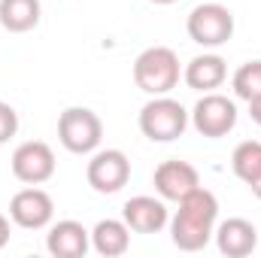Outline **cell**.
<instances>
[{
    "label": "cell",
    "mask_w": 261,
    "mask_h": 258,
    "mask_svg": "<svg viewBox=\"0 0 261 258\" xmlns=\"http://www.w3.org/2000/svg\"><path fill=\"white\" fill-rule=\"evenodd\" d=\"M152 3H158V6H170V3H176V0H152Z\"/></svg>",
    "instance_id": "cell-23"
},
{
    "label": "cell",
    "mask_w": 261,
    "mask_h": 258,
    "mask_svg": "<svg viewBox=\"0 0 261 258\" xmlns=\"http://www.w3.org/2000/svg\"><path fill=\"white\" fill-rule=\"evenodd\" d=\"M179 76H182L179 58L167 46H149L134 61V82H137V88L152 94V97L170 94L179 85Z\"/></svg>",
    "instance_id": "cell-2"
},
{
    "label": "cell",
    "mask_w": 261,
    "mask_h": 258,
    "mask_svg": "<svg viewBox=\"0 0 261 258\" xmlns=\"http://www.w3.org/2000/svg\"><path fill=\"white\" fill-rule=\"evenodd\" d=\"M186 31L203 49L225 46L234 37V12L228 6H222V3H200L189 12Z\"/></svg>",
    "instance_id": "cell-5"
},
{
    "label": "cell",
    "mask_w": 261,
    "mask_h": 258,
    "mask_svg": "<svg viewBox=\"0 0 261 258\" xmlns=\"http://www.w3.org/2000/svg\"><path fill=\"white\" fill-rule=\"evenodd\" d=\"M192 125L200 137H210V140H219L225 134H231L237 125V104L225 94H216V91H206L200 100L195 104V110L189 113Z\"/></svg>",
    "instance_id": "cell-6"
},
{
    "label": "cell",
    "mask_w": 261,
    "mask_h": 258,
    "mask_svg": "<svg viewBox=\"0 0 261 258\" xmlns=\"http://www.w3.org/2000/svg\"><path fill=\"white\" fill-rule=\"evenodd\" d=\"M179 210L170 219V240L182 252H197L213 240L216 222H219V200L210 189L189 192L182 200H176Z\"/></svg>",
    "instance_id": "cell-1"
},
{
    "label": "cell",
    "mask_w": 261,
    "mask_h": 258,
    "mask_svg": "<svg viewBox=\"0 0 261 258\" xmlns=\"http://www.w3.org/2000/svg\"><path fill=\"white\" fill-rule=\"evenodd\" d=\"M88 186L100 194H116L128 186L130 179V161L122 149H100L88 161Z\"/></svg>",
    "instance_id": "cell-8"
},
{
    "label": "cell",
    "mask_w": 261,
    "mask_h": 258,
    "mask_svg": "<svg viewBox=\"0 0 261 258\" xmlns=\"http://www.w3.org/2000/svg\"><path fill=\"white\" fill-rule=\"evenodd\" d=\"M12 176L24 186H43L55 176V152L43 140H28L12 152Z\"/></svg>",
    "instance_id": "cell-7"
},
{
    "label": "cell",
    "mask_w": 261,
    "mask_h": 258,
    "mask_svg": "<svg viewBox=\"0 0 261 258\" xmlns=\"http://www.w3.org/2000/svg\"><path fill=\"white\" fill-rule=\"evenodd\" d=\"M15 134H18V113L6 100H0V143L12 140Z\"/></svg>",
    "instance_id": "cell-19"
},
{
    "label": "cell",
    "mask_w": 261,
    "mask_h": 258,
    "mask_svg": "<svg viewBox=\"0 0 261 258\" xmlns=\"http://www.w3.org/2000/svg\"><path fill=\"white\" fill-rule=\"evenodd\" d=\"M40 0H0V24L9 34H28L40 24Z\"/></svg>",
    "instance_id": "cell-16"
},
{
    "label": "cell",
    "mask_w": 261,
    "mask_h": 258,
    "mask_svg": "<svg viewBox=\"0 0 261 258\" xmlns=\"http://www.w3.org/2000/svg\"><path fill=\"white\" fill-rule=\"evenodd\" d=\"M213 237H216L219 252L228 258H246L258 246V231L246 219H225L222 225H216Z\"/></svg>",
    "instance_id": "cell-13"
},
{
    "label": "cell",
    "mask_w": 261,
    "mask_h": 258,
    "mask_svg": "<svg viewBox=\"0 0 261 258\" xmlns=\"http://www.w3.org/2000/svg\"><path fill=\"white\" fill-rule=\"evenodd\" d=\"M88 246H91V231L76 219L55 222L46 234V249L55 258H82Z\"/></svg>",
    "instance_id": "cell-12"
},
{
    "label": "cell",
    "mask_w": 261,
    "mask_h": 258,
    "mask_svg": "<svg viewBox=\"0 0 261 258\" xmlns=\"http://www.w3.org/2000/svg\"><path fill=\"white\" fill-rule=\"evenodd\" d=\"M186 128H189V110L167 94L152 97L140 110V131L152 143H170V140L182 137Z\"/></svg>",
    "instance_id": "cell-3"
},
{
    "label": "cell",
    "mask_w": 261,
    "mask_h": 258,
    "mask_svg": "<svg viewBox=\"0 0 261 258\" xmlns=\"http://www.w3.org/2000/svg\"><path fill=\"white\" fill-rule=\"evenodd\" d=\"M122 219L134 234H158L170 216L164 207V197H152V194H137L122 207Z\"/></svg>",
    "instance_id": "cell-10"
},
{
    "label": "cell",
    "mask_w": 261,
    "mask_h": 258,
    "mask_svg": "<svg viewBox=\"0 0 261 258\" xmlns=\"http://www.w3.org/2000/svg\"><path fill=\"white\" fill-rule=\"evenodd\" d=\"M6 243H9V219L0 213V249H3Z\"/></svg>",
    "instance_id": "cell-20"
},
{
    "label": "cell",
    "mask_w": 261,
    "mask_h": 258,
    "mask_svg": "<svg viewBox=\"0 0 261 258\" xmlns=\"http://www.w3.org/2000/svg\"><path fill=\"white\" fill-rule=\"evenodd\" d=\"M91 246L103 258L125 255L130 246V228L125 225V219H100L91 231Z\"/></svg>",
    "instance_id": "cell-15"
},
{
    "label": "cell",
    "mask_w": 261,
    "mask_h": 258,
    "mask_svg": "<svg viewBox=\"0 0 261 258\" xmlns=\"http://www.w3.org/2000/svg\"><path fill=\"white\" fill-rule=\"evenodd\" d=\"M182 79H186L189 88L206 94V91H216V88L228 79V64H225L222 55H197V58H192V61L186 64Z\"/></svg>",
    "instance_id": "cell-14"
},
{
    "label": "cell",
    "mask_w": 261,
    "mask_h": 258,
    "mask_svg": "<svg viewBox=\"0 0 261 258\" xmlns=\"http://www.w3.org/2000/svg\"><path fill=\"white\" fill-rule=\"evenodd\" d=\"M249 189H252V194H255V197L261 200V176L255 179V183H249Z\"/></svg>",
    "instance_id": "cell-22"
},
{
    "label": "cell",
    "mask_w": 261,
    "mask_h": 258,
    "mask_svg": "<svg viewBox=\"0 0 261 258\" xmlns=\"http://www.w3.org/2000/svg\"><path fill=\"white\" fill-rule=\"evenodd\" d=\"M231 167H234V176L243 179L246 186L255 183L261 176V143L258 140H243L234 155H231Z\"/></svg>",
    "instance_id": "cell-17"
},
{
    "label": "cell",
    "mask_w": 261,
    "mask_h": 258,
    "mask_svg": "<svg viewBox=\"0 0 261 258\" xmlns=\"http://www.w3.org/2000/svg\"><path fill=\"white\" fill-rule=\"evenodd\" d=\"M52 216H55V200L49 197V192H43L37 186H28V189L15 192L12 200H9V219L18 228L40 231L52 222Z\"/></svg>",
    "instance_id": "cell-9"
},
{
    "label": "cell",
    "mask_w": 261,
    "mask_h": 258,
    "mask_svg": "<svg viewBox=\"0 0 261 258\" xmlns=\"http://www.w3.org/2000/svg\"><path fill=\"white\" fill-rule=\"evenodd\" d=\"M58 140L73 155H91L103 140V122L88 107H67L58 119Z\"/></svg>",
    "instance_id": "cell-4"
},
{
    "label": "cell",
    "mask_w": 261,
    "mask_h": 258,
    "mask_svg": "<svg viewBox=\"0 0 261 258\" xmlns=\"http://www.w3.org/2000/svg\"><path fill=\"white\" fill-rule=\"evenodd\" d=\"M152 183H155V192L161 194L164 200H182L189 192H195L200 186V173L189 161L173 158V161H164V164L155 167Z\"/></svg>",
    "instance_id": "cell-11"
},
{
    "label": "cell",
    "mask_w": 261,
    "mask_h": 258,
    "mask_svg": "<svg viewBox=\"0 0 261 258\" xmlns=\"http://www.w3.org/2000/svg\"><path fill=\"white\" fill-rule=\"evenodd\" d=\"M231 85H234V94L240 97V100H255L261 97V61H246V64L237 67V73H234V79H231Z\"/></svg>",
    "instance_id": "cell-18"
},
{
    "label": "cell",
    "mask_w": 261,
    "mask_h": 258,
    "mask_svg": "<svg viewBox=\"0 0 261 258\" xmlns=\"http://www.w3.org/2000/svg\"><path fill=\"white\" fill-rule=\"evenodd\" d=\"M249 116H252V122H255V125H261V97L249 100Z\"/></svg>",
    "instance_id": "cell-21"
}]
</instances>
